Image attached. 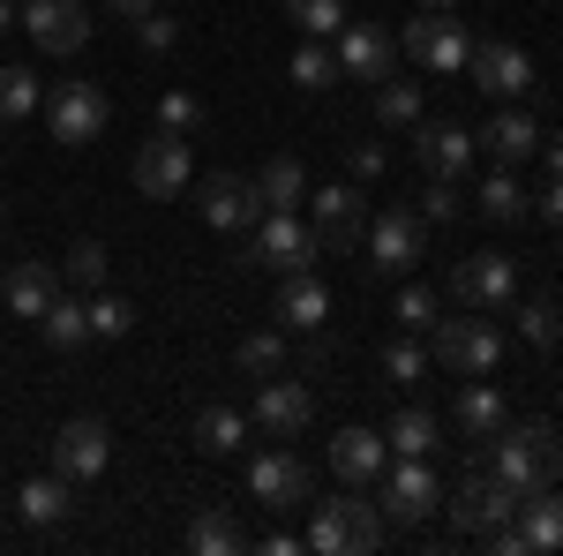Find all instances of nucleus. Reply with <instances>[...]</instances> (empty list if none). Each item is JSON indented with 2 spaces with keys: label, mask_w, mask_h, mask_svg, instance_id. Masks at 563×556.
Here are the masks:
<instances>
[{
  "label": "nucleus",
  "mask_w": 563,
  "mask_h": 556,
  "mask_svg": "<svg viewBox=\"0 0 563 556\" xmlns=\"http://www.w3.org/2000/svg\"><path fill=\"white\" fill-rule=\"evenodd\" d=\"M474 151H488L496 166H526V159H541V121L511 106V113H496V121L474 135Z\"/></svg>",
  "instance_id": "nucleus-23"
},
{
  "label": "nucleus",
  "mask_w": 563,
  "mask_h": 556,
  "mask_svg": "<svg viewBox=\"0 0 563 556\" xmlns=\"http://www.w3.org/2000/svg\"><path fill=\"white\" fill-rule=\"evenodd\" d=\"M398 53H406L413 68H429V76H466L474 31L459 23V8H421V15L398 31Z\"/></svg>",
  "instance_id": "nucleus-3"
},
{
  "label": "nucleus",
  "mask_w": 563,
  "mask_h": 556,
  "mask_svg": "<svg viewBox=\"0 0 563 556\" xmlns=\"http://www.w3.org/2000/svg\"><path fill=\"white\" fill-rule=\"evenodd\" d=\"M196 211L211 218L218 233H241V226L263 218V196H256V181H241V173H203L196 181Z\"/></svg>",
  "instance_id": "nucleus-17"
},
{
  "label": "nucleus",
  "mask_w": 563,
  "mask_h": 556,
  "mask_svg": "<svg viewBox=\"0 0 563 556\" xmlns=\"http://www.w3.org/2000/svg\"><path fill=\"white\" fill-rule=\"evenodd\" d=\"M294 84L301 90H331L339 84V53H323V39H301L294 45Z\"/></svg>",
  "instance_id": "nucleus-39"
},
{
  "label": "nucleus",
  "mask_w": 563,
  "mask_h": 556,
  "mask_svg": "<svg viewBox=\"0 0 563 556\" xmlns=\"http://www.w3.org/2000/svg\"><path fill=\"white\" fill-rule=\"evenodd\" d=\"M233 369H241V377H278V369H286V339H278V331H249V339L233 346Z\"/></svg>",
  "instance_id": "nucleus-34"
},
{
  "label": "nucleus",
  "mask_w": 563,
  "mask_h": 556,
  "mask_svg": "<svg viewBox=\"0 0 563 556\" xmlns=\"http://www.w3.org/2000/svg\"><path fill=\"white\" fill-rule=\"evenodd\" d=\"M384 377L390 384H421V377H429V346L421 339H390L384 346Z\"/></svg>",
  "instance_id": "nucleus-41"
},
{
  "label": "nucleus",
  "mask_w": 563,
  "mask_h": 556,
  "mask_svg": "<svg viewBox=\"0 0 563 556\" xmlns=\"http://www.w3.org/2000/svg\"><path fill=\"white\" fill-rule=\"evenodd\" d=\"M413 159L429 181H466L474 173V135L459 121H413Z\"/></svg>",
  "instance_id": "nucleus-19"
},
{
  "label": "nucleus",
  "mask_w": 563,
  "mask_h": 556,
  "mask_svg": "<svg viewBox=\"0 0 563 556\" xmlns=\"http://www.w3.org/2000/svg\"><path fill=\"white\" fill-rule=\"evenodd\" d=\"M158 129H174V135H196V129H203V106H196L188 90H166V98H158Z\"/></svg>",
  "instance_id": "nucleus-43"
},
{
  "label": "nucleus",
  "mask_w": 563,
  "mask_h": 556,
  "mask_svg": "<svg viewBox=\"0 0 563 556\" xmlns=\"http://www.w3.org/2000/svg\"><path fill=\"white\" fill-rule=\"evenodd\" d=\"M511 324H519V339H526V346H556V339H563L556 301H511Z\"/></svg>",
  "instance_id": "nucleus-38"
},
{
  "label": "nucleus",
  "mask_w": 563,
  "mask_h": 556,
  "mask_svg": "<svg viewBox=\"0 0 563 556\" xmlns=\"http://www.w3.org/2000/svg\"><path fill=\"white\" fill-rule=\"evenodd\" d=\"M249 497L271 512H301V504H316V473H308L301 451H263L249 467Z\"/></svg>",
  "instance_id": "nucleus-14"
},
{
  "label": "nucleus",
  "mask_w": 563,
  "mask_h": 556,
  "mask_svg": "<svg viewBox=\"0 0 563 556\" xmlns=\"http://www.w3.org/2000/svg\"><path fill=\"white\" fill-rule=\"evenodd\" d=\"M113 8H121V15L135 23V15H143V8H158V0H113Z\"/></svg>",
  "instance_id": "nucleus-50"
},
{
  "label": "nucleus",
  "mask_w": 563,
  "mask_h": 556,
  "mask_svg": "<svg viewBox=\"0 0 563 556\" xmlns=\"http://www.w3.org/2000/svg\"><path fill=\"white\" fill-rule=\"evenodd\" d=\"M23 31L38 53H84L90 45V8L84 0H23Z\"/></svg>",
  "instance_id": "nucleus-18"
},
{
  "label": "nucleus",
  "mask_w": 563,
  "mask_h": 556,
  "mask_svg": "<svg viewBox=\"0 0 563 556\" xmlns=\"http://www.w3.org/2000/svg\"><path fill=\"white\" fill-rule=\"evenodd\" d=\"M135 188H143V196H158V204H174L180 188H188V181H196V159H188V135H174V129H158L151 135V143H143V151H135Z\"/></svg>",
  "instance_id": "nucleus-13"
},
{
  "label": "nucleus",
  "mask_w": 563,
  "mask_h": 556,
  "mask_svg": "<svg viewBox=\"0 0 563 556\" xmlns=\"http://www.w3.org/2000/svg\"><path fill=\"white\" fill-rule=\"evenodd\" d=\"M38 331H45V346H53V353H84V346H90V301H68V294H60L38 316Z\"/></svg>",
  "instance_id": "nucleus-28"
},
{
  "label": "nucleus",
  "mask_w": 563,
  "mask_h": 556,
  "mask_svg": "<svg viewBox=\"0 0 563 556\" xmlns=\"http://www.w3.org/2000/svg\"><path fill=\"white\" fill-rule=\"evenodd\" d=\"M466 76H474L488 98H504V106H519L526 90L541 84V76H533V53H526V45H511V39H481L474 61H466Z\"/></svg>",
  "instance_id": "nucleus-12"
},
{
  "label": "nucleus",
  "mask_w": 563,
  "mask_h": 556,
  "mask_svg": "<svg viewBox=\"0 0 563 556\" xmlns=\"http://www.w3.org/2000/svg\"><path fill=\"white\" fill-rule=\"evenodd\" d=\"M308 422H316V391H308L301 377L278 369V377H263V384H256V414H249V428H263L271 444H294Z\"/></svg>",
  "instance_id": "nucleus-8"
},
{
  "label": "nucleus",
  "mask_w": 563,
  "mask_h": 556,
  "mask_svg": "<svg viewBox=\"0 0 563 556\" xmlns=\"http://www.w3.org/2000/svg\"><path fill=\"white\" fill-rule=\"evenodd\" d=\"M15 512H23V526H60L68 519V481L60 473H31L15 489Z\"/></svg>",
  "instance_id": "nucleus-27"
},
{
  "label": "nucleus",
  "mask_w": 563,
  "mask_h": 556,
  "mask_svg": "<svg viewBox=\"0 0 563 556\" xmlns=\"http://www.w3.org/2000/svg\"><path fill=\"white\" fill-rule=\"evenodd\" d=\"M376 121H384V129H413V121H421V84H406V76L390 68L384 84H376Z\"/></svg>",
  "instance_id": "nucleus-32"
},
{
  "label": "nucleus",
  "mask_w": 563,
  "mask_h": 556,
  "mask_svg": "<svg viewBox=\"0 0 563 556\" xmlns=\"http://www.w3.org/2000/svg\"><path fill=\"white\" fill-rule=\"evenodd\" d=\"M316 257H323V249H316V233L301 226V211H263L256 218V263L263 271L286 279V271H308Z\"/></svg>",
  "instance_id": "nucleus-16"
},
{
  "label": "nucleus",
  "mask_w": 563,
  "mask_h": 556,
  "mask_svg": "<svg viewBox=\"0 0 563 556\" xmlns=\"http://www.w3.org/2000/svg\"><path fill=\"white\" fill-rule=\"evenodd\" d=\"M106 459H113L106 422H90V414L60 422V436H53V473H60L68 489H76V481H98V473H106Z\"/></svg>",
  "instance_id": "nucleus-15"
},
{
  "label": "nucleus",
  "mask_w": 563,
  "mask_h": 556,
  "mask_svg": "<svg viewBox=\"0 0 563 556\" xmlns=\"http://www.w3.org/2000/svg\"><path fill=\"white\" fill-rule=\"evenodd\" d=\"M376 504H384V519H398V526H421L429 512H443V481L429 473V459H390V467L376 473Z\"/></svg>",
  "instance_id": "nucleus-7"
},
{
  "label": "nucleus",
  "mask_w": 563,
  "mask_h": 556,
  "mask_svg": "<svg viewBox=\"0 0 563 556\" xmlns=\"http://www.w3.org/2000/svg\"><path fill=\"white\" fill-rule=\"evenodd\" d=\"M256 196H263V211H294L308 196V166L301 159H271V166L256 173Z\"/></svg>",
  "instance_id": "nucleus-29"
},
{
  "label": "nucleus",
  "mask_w": 563,
  "mask_h": 556,
  "mask_svg": "<svg viewBox=\"0 0 563 556\" xmlns=\"http://www.w3.org/2000/svg\"><path fill=\"white\" fill-rule=\"evenodd\" d=\"M519 534H526V549L563 556V497L556 489H533V497L519 504Z\"/></svg>",
  "instance_id": "nucleus-26"
},
{
  "label": "nucleus",
  "mask_w": 563,
  "mask_h": 556,
  "mask_svg": "<svg viewBox=\"0 0 563 556\" xmlns=\"http://www.w3.org/2000/svg\"><path fill=\"white\" fill-rule=\"evenodd\" d=\"M241 436H249V414H241V406H203V414H196V444H203L211 459L241 451Z\"/></svg>",
  "instance_id": "nucleus-31"
},
{
  "label": "nucleus",
  "mask_w": 563,
  "mask_h": 556,
  "mask_svg": "<svg viewBox=\"0 0 563 556\" xmlns=\"http://www.w3.org/2000/svg\"><path fill=\"white\" fill-rule=\"evenodd\" d=\"M346 173L353 181H376V173H384V151H376V143H346Z\"/></svg>",
  "instance_id": "nucleus-47"
},
{
  "label": "nucleus",
  "mask_w": 563,
  "mask_h": 556,
  "mask_svg": "<svg viewBox=\"0 0 563 556\" xmlns=\"http://www.w3.org/2000/svg\"><path fill=\"white\" fill-rule=\"evenodd\" d=\"M60 279H68V286H84V294H98V286H106V249H98V241H76L68 263H60Z\"/></svg>",
  "instance_id": "nucleus-42"
},
{
  "label": "nucleus",
  "mask_w": 563,
  "mask_h": 556,
  "mask_svg": "<svg viewBox=\"0 0 563 556\" xmlns=\"http://www.w3.org/2000/svg\"><path fill=\"white\" fill-rule=\"evenodd\" d=\"M488 473H504L519 497L556 489L563 481V436L549 422H504L496 436H488Z\"/></svg>",
  "instance_id": "nucleus-1"
},
{
  "label": "nucleus",
  "mask_w": 563,
  "mask_h": 556,
  "mask_svg": "<svg viewBox=\"0 0 563 556\" xmlns=\"http://www.w3.org/2000/svg\"><path fill=\"white\" fill-rule=\"evenodd\" d=\"M106 121H113V98L98 84H53L45 90V129H53V143L84 151V143L106 135Z\"/></svg>",
  "instance_id": "nucleus-6"
},
{
  "label": "nucleus",
  "mask_w": 563,
  "mask_h": 556,
  "mask_svg": "<svg viewBox=\"0 0 563 556\" xmlns=\"http://www.w3.org/2000/svg\"><path fill=\"white\" fill-rule=\"evenodd\" d=\"M519 504H526V497L504 481V473H488V467H474L451 497H443V512H451L459 534H496V526H511V519H519Z\"/></svg>",
  "instance_id": "nucleus-5"
},
{
  "label": "nucleus",
  "mask_w": 563,
  "mask_h": 556,
  "mask_svg": "<svg viewBox=\"0 0 563 556\" xmlns=\"http://www.w3.org/2000/svg\"><path fill=\"white\" fill-rule=\"evenodd\" d=\"M384 444H390V459H429L435 451V414L429 406H398V422L384 428Z\"/></svg>",
  "instance_id": "nucleus-30"
},
{
  "label": "nucleus",
  "mask_w": 563,
  "mask_h": 556,
  "mask_svg": "<svg viewBox=\"0 0 563 556\" xmlns=\"http://www.w3.org/2000/svg\"><path fill=\"white\" fill-rule=\"evenodd\" d=\"M8 23H23V8H15V0H0V31H8Z\"/></svg>",
  "instance_id": "nucleus-51"
},
{
  "label": "nucleus",
  "mask_w": 563,
  "mask_h": 556,
  "mask_svg": "<svg viewBox=\"0 0 563 556\" xmlns=\"http://www.w3.org/2000/svg\"><path fill=\"white\" fill-rule=\"evenodd\" d=\"M421 8H459V0H421Z\"/></svg>",
  "instance_id": "nucleus-52"
},
{
  "label": "nucleus",
  "mask_w": 563,
  "mask_h": 556,
  "mask_svg": "<svg viewBox=\"0 0 563 556\" xmlns=\"http://www.w3.org/2000/svg\"><path fill=\"white\" fill-rule=\"evenodd\" d=\"M435 316H443V308H435L429 286H406V294H398V324H413V331H435Z\"/></svg>",
  "instance_id": "nucleus-46"
},
{
  "label": "nucleus",
  "mask_w": 563,
  "mask_h": 556,
  "mask_svg": "<svg viewBox=\"0 0 563 556\" xmlns=\"http://www.w3.org/2000/svg\"><path fill=\"white\" fill-rule=\"evenodd\" d=\"M384 467H390V444L376 428H339V436H331V473H339L346 489H368Z\"/></svg>",
  "instance_id": "nucleus-21"
},
{
  "label": "nucleus",
  "mask_w": 563,
  "mask_h": 556,
  "mask_svg": "<svg viewBox=\"0 0 563 556\" xmlns=\"http://www.w3.org/2000/svg\"><path fill=\"white\" fill-rule=\"evenodd\" d=\"M286 15L301 23V39H339L353 15H346V0H286Z\"/></svg>",
  "instance_id": "nucleus-36"
},
{
  "label": "nucleus",
  "mask_w": 563,
  "mask_h": 556,
  "mask_svg": "<svg viewBox=\"0 0 563 556\" xmlns=\"http://www.w3.org/2000/svg\"><path fill=\"white\" fill-rule=\"evenodd\" d=\"M0 301H8V316L38 324L45 308L60 301V263H15V271H8V286H0Z\"/></svg>",
  "instance_id": "nucleus-24"
},
{
  "label": "nucleus",
  "mask_w": 563,
  "mask_h": 556,
  "mask_svg": "<svg viewBox=\"0 0 563 556\" xmlns=\"http://www.w3.org/2000/svg\"><path fill=\"white\" fill-rule=\"evenodd\" d=\"M135 331V308L121 294H90V339H129Z\"/></svg>",
  "instance_id": "nucleus-40"
},
{
  "label": "nucleus",
  "mask_w": 563,
  "mask_h": 556,
  "mask_svg": "<svg viewBox=\"0 0 563 556\" xmlns=\"http://www.w3.org/2000/svg\"><path fill=\"white\" fill-rule=\"evenodd\" d=\"M541 218H549V226H563V181H549V188H541Z\"/></svg>",
  "instance_id": "nucleus-48"
},
{
  "label": "nucleus",
  "mask_w": 563,
  "mask_h": 556,
  "mask_svg": "<svg viewBox=\"0 0 563 556\" xmlns=\"http://www.w3.org/2000/svg\"><path fill=\"white\" fill-rule=\"evenodd\" d=\"M451 422H459V436H466V444H488L496 428L511 422V406H504V391H496V384L466 377V384H459V414H451Z\"/></svg>",
  "instance_id": "nucleus-25"
},
{
  "label": "nucleus",
  "mask_w": 563,
  "mask_h": 556,
  "mask_svg": "<svg viewBox=\"0 0 563 556\" xmlns=\"http://www.w3.org/2000/svg\"><path fill=\"white\" fill-rule=\"evenodd\" d=\"M368 271H384V279H406V271H421V211L390 204V211L368 218Z\"/></svg>",
  "instance_id": "nucleus-10"
},
{
  "label": "nucleus",
  "mask_w": 563,
  "mask_h": 556,
  "mask_svg": "<svg viewBox=\"0 0 563 556\" xmlns=\"http://www.w3.org/2000/svg\"><path fill=\"white\" fill-rule=\"evenodd\" d=\"M481 218H496V226H511V218H526V188L519 181H511V166L504 173H488V181H481Z\"/></svg>",
  "instance_id": "nucleus-35"
},
{
  "label": "nucleus",
  "mask_w": 563,
  "mask_h": 556,
  "mask_svg": "<svg viewBox=\"0 0 563 556\" xmlns=\"http://www.w3.org/2000/svg\"><path fill=\"white\" fill-rule=\"evenodd\" d=\"M451 301H466V308H511L519 301V263L496 257V249L459 257L451 263Z\"/></svg>",
  "instance_id": "nucleus-11"
},
{
  "label": "nucleus",
  "mask_w": 563,
  "mask_h": 556,
  "mask_svg": "<svg viewBox=\"0 0 563 556\" xmlns=\"http://www.w3.org/2000/svg\"><path fill=\"white\" fill-rule=\"evenodd\" d=\"M135 39L151 45V53H174V45H180V23L166 15V8H143V15H135Z\"/></svg>",
  "instance_id": "nucleus-45"
},
{
  "label": "nucleus",
  "mask_w": 563,
  "mask_h": 556,
  "mask_svg": "<svg viewBox=\"0 0 563 556\" xmlns=\"http://www.w3.org/2000/svg\"><path fill=\"white\" fill-rule=\"evenodd\" d=\"M541 151H549V173L563 181V129H556V135H541Z\"/></svg>",
  "instance_id": "nucleus-49"
},
{
  "label": "nucleus",
  "mask_w": 563,
  "mask_h": 556,
  "mask_svg": "<svg viewBox=\"0 0 563 556\" xmlns=\"http://www.w3.org/2000/svg\"><path fill=\"white\" fill-rule=\"evenodd\" d=\"M271 316H278L286 331H323V324H331V294H323V279H316V271H286Z\"/></svg>",
  "instance_id": "nucleus-22"
},
{
  "label": "nucleus",
  "mask_w": 563,
  "mask_h": 556,
  "mask_svg": "<svg viewBox=\"0 0 563 556\" xmlns=\"http://www.w3.org/2000/svg\"><path fill=\"white\" fill-rule=\"evenodd\" d=\"M38 106H45V90L31 68H0V129L23 121V113H38Z\"/></svg>",
  "instance_id": "nucleus-37"
},
{
  "label": "nucleus",
  "mask_w": 563,
  "mask_h": 556,
  "mask_svg": "<svg viewBox=\"0 0 563 556\" xmlns=\"http://www.w3.org/2000/svg\"><path fill=\"white\" fill-rule=\"evenodd\" d=\"M188 549L196 556H233L241 549V519L233 512H196L188 519Z\"/></svg>",
  "instance_id": "nucleus-33"
},
{
  "label": "nucleus",
  "mask_w": 563,
  "mask_h": 556,
  "mask_svg": "<svg viewBox=\"0 0 563 556\" xmlns=\"http://www.w3.org/2000/svg\"><path fill=\"white\" fill-rule=\"evenodd\" d=\"M308 211H316V249H331V257H353L361 249V233H368V218H361V188L353 181H331V188H308Z\"/></svg>",
  "instance_id": "nucleus-9"
},
{
  "label": "nucleus",
  "mask_w": 563,
  "mask_h": 556,
  "mask_svg": "<svg viewBox=\"0 0 563 556\" xmlns=\"http://www.w3.org/2000/svg\"><path fill=\"white\" fill-rule=\"evenodd\" d=\"M316 556H361L384 542V504H368L361 489H346V497H331V504H316L308 512V534H301Z\"/></svg>",
  "instance_id": "nucleus-2"
},
{
  "label": "nucleus",
  "mask_w": 563,
  "mask_h": 556,
  "mask_svg": "<svg viewBox=\"0 0 563 556\" xmlns=\"http://www.w3.org/2000/svg\"><path fill=\"white\" fill-rule=\"evenodd\" d=\"M459 211H466L459 181H429V188H421V218H429V226H451Z\"/></svg>",
  "instance_id": "nucleus-44"
},
{
  "label": "nucleus",
  "mask_w": 563,
  "mask_h": 556,
  "mask_svg": "<svg viewBox=\"0 0 563 556\" xmlns=\"http://www.w3.org/2000/svg\"><path fill=\"white\" fill-rule=\"evenodd\" d=\"M398 68V39L376 31V23H346L339 31V76H361V84H384Z\"/></svg>",
  "instance_id": "nucleus-20"
},
{
  "label": "nucleus",
  "mask_w": 563,
  "mask_h": 556,
  "mask_svg": "<svg viewBox=\"0 0 563 556\" xmlns=\"http://www.w3.org/2000/svg\"><path fill=\"white\" fill-rule=\"evenodd\" d=\"M429 361H443L451 377H488V369L504 361V331L488 324V308H466V316H435Z\"/></svg>",
  "instance_id": "nucleus-4"
}]
</instances>
